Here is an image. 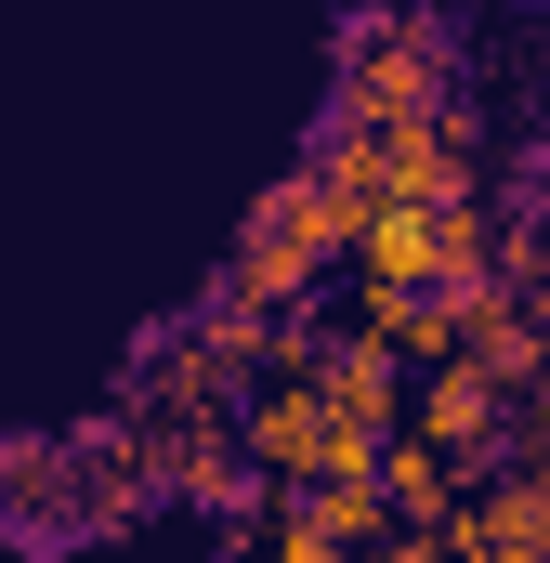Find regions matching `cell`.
Instances as JSON below:
<instances>
[{"mask_svg":"<svg viewBox=\"0 0 550 563\" xmlns=\"http://www.w3.org/2000/svg\"><path fill=\"white\" fill-rule=\"evenodd\" d=\"M354 197L328 184V170H275L263 197H250V223H237V250H223V301H250V314H288V301H315V288L341 276V250H354Z\"/></svg>","mask_w":550,"mask_h":563,"instance_id":"obj_1","label":"cell"},{"mask_svg":"<svg viewBox=\"0 0 550 563\" xmlns=\"http://www.w3.org/2000/svg\"><path fill=\"white\" fill-rule=\"evenodd\" d=\"M432 106H459V26L432 13V0H381V13H354L341 26V79H328V119H432Z\"/></svg>","mask_w":550,"mask_h":563,"instance_id":"obj_2","label":"cell"},{"mask_svg":"<svg viewBox=\"0 0 550 563\" xmlns=\"http://www.w3.org/2000/svg\"><path fill=\"white\" fill-rule=\"evenodd\" d=\"M237 445H250L263 498L381 472V432H367V420H341V394H328V380H250V394H237Z\"/></svg>","mask_w":550,"mask_h":563,"instance_id":"obj_3","label":"cell"},{"mask_svg":"<svg viewBox=\"0 0 550 563\" xmlns=\"http://www.w3.org/2000/svg\"><path fill=\"white\" fill-rule=\"evenodd\" d=\"M144 472H157L170 511H197V525H223V538L263 511V472H250L237 420H144Z\"/></svg>","mask_w":550,"mask_h":563,"instance_id":"obj_4","label":"cell"},{"mask_svg":"<svg viewBox=\"0 0 550 563\" xmlns=\"http://www.w3.org/2000/svg\"><path fill=\"white\" fill-rule=\"evenodd\" d=\"M446 563H550V472H472V498L446 511Z\"/></svg>","mask_w":550,"mask_h":563,"instance_id":"obj_5","label":"cell"},{"mask_svg":"<svg viewBox=\"0 0 550 563\" xmlns=\"http://www.w3.org/2000/svg\"><path fill=\"white\" fill-rule=\"evenodd\" d=\"M394 432H419V445H446V459H472V472H498V432H512V394L485 380V367H419L407 380V420Z\"/></svg>","mask_w":550,"mask_h":563,"instance_id":"obj_6","label":"cell"},{"mask_svg":"<svg viewBox=\"0 0 550 563\" xmlns=\"http://www.w3.org/2000/svg\"><path fill=\"white\" fill-rule=\"evenodd\" d=\"M446 301H459V367H485L498 394H525L550 367V301H525V288H498V276L446 288Z\"/></svg>","mask_w":550,"mask_h":563,"instance_id":"obj_7","label":"cell"},{"mask_svg":"<svg viewBox=\"0 0 550 563\" xmlns=\"http://www.w3.org/2000/svg\"><path fill=\"white\" fill-rule=\"evenodd\" d=\"M341 328H367L407 380L459 354V301H446V288H354V301H341Z\"/></svg>","mask_w":550,"mask_h":563,"instance_id":"obj_8","label":"cell"},{"mask_svg":"<svg viewBox=\"0 0 550 563\" xmlns=\"http://www.w3.org/2000/svg\"><path fill=\"white\" fill-rule=\"evenodd\" d=\"M459 498H472V459H446V445H419V432H381V511H394V525L446 538Z\"/></svg>","mask_w":550,"mask_h":563,"instance_id":"obj_9","label":"cell"},{"mask_svg":"<svg viewBox=\"0 0 550 563\" xmlns=\"http://www.w3.org/2000/svg\"><path fill=\"white\" fill-rule=\"evenodd\" d=\"M315 380L341 394V420H367V432H394L407 420V367L367 341V328H328V354H315Z\"/></svg>","mask_w":550,"mask_h":563,"instance_id":"obj_10","label":"cell"},{"mask_svg":"<svg viewBox=\"0 0 550 563\" xmlns=\"http://www.w3.org/2000/svg\"><path fill=\"white\" fill-rule=\"evenodd\" d=\"M288 525H315V538H341V551H367L394 511H381V472H354V485H288Z\"/></svg>","mask_w":550,"mask_h":563,"instance_id":"obj_11","label":"cell"},{"mask_svg":"<svg viewBox=\"0 0 550 563\" xmlns=\"http://www.w3.org/2000/svg\"><path fill=\"white\" fill-rule=\"evenodd\" d=\"M354 563H446V551H432L419 525H381V538H367V551H354Z\"/></svg>","mask_w":550,"mask_h":563,"instance_id":"obj_12","label":"cell"}]
</instances>
